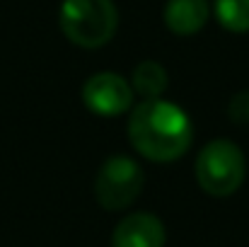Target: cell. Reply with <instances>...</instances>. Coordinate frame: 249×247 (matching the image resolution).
<instances>
[{"mask_svg":"<svg viewBox=\"0 0 249 247\" xmlns=\"http://www.w3.org/2000/svg\"><path fill=\"white\" fill-rule=\"evenodd\" d=\"M128 141L143 158L153 163H172L189 151L194 141V126L179 104L162 97L143 99L131 109Z\"/></svg>","mask_w":249,"mask_h":247,"instance_id":"cell-1","label":"cell"},{"mask_svg":"<svg viewBox=\"0 0 249 247\" xmlns=\"http://www.w3.org/2000/svg\"><path fill=\"white\" fill-rule=\"evenodd\" d=\"M61 32L80 49H99L109 44L119 27L114 0H63L58 12Z\"/></svg>","mask_w":249,"mask_h":247,"instance_id":"cell-2","label":"cell"},{"mask_svg":"<svg viewBox=\"0 0 249 247\" xmlns=\"http://www.w3.org/2000/svg\"><path fill=\"white\" fill-rule=\"evenodd\" d=\"M194 172L198 187L206 194L232 196L247 177V160L237 143L228 138H215L198 151Z\"/></svg>","mask_w":249,"mask_h":247,"instance_id":"cell-3","label":"cell"},{"mask_svg":"<svg viewBox=\"0 0 249 247\" xmlns=\"http://www.w3.org/2000/svg\"><path fill=\"white\" fill-rule=\"evenodd\" d=\"M145 172L128 155L107 158L94 177V196L104 211L128 209L143 191Z\"/></svg>","mask_w":249,"mask_h":247,"instance_id":"cell-4","label":"cell"},{"mask_svg":"<svg viewBox=\"0 0 249 247\" xmlns=\"http://www.w3.org/2000/svg\"><path fill=\"white\" fill-rule=\"evenodd\" d=\"M83 102L97 116H121L133 104V87L124 76L102 71L85 80Z\"/></svg>","mask_w":249,"mask_h":247,"instance_id":"cell-5","label":"cell"},{"mask_svg":"<svg viewBox=\"0 0 249 247\" xmlns=\"http://www.w3.org/2000/svg\"><path fill=\"white\" fill-rule=\"evenodd\" d=\"M165 240L162 221L148 211L128 213L111 233V247H165Z\"/></svg>","mask_w":249,"mask_h":247,"instance_id":"cell-6","label":"cell"},{"mask_svg":"<svg viewBox=\"0 0 249 247\" xmlns=\"http://www.w3.org/2000/svg\"><path fill=\"white\" fill-rule=\"evenodd\" d=\"M162 17L169 32L177 37H191L206 27L211 5L208 0H167Z\"/></svg>","mask_w":249,"mask_h":247,"instance_id":"cell-7","label":"cell"},{"mask_svg":"<svg viewBox=\"0 0 249 247\" xmlns=\"http://www.w3.org/2000/svg\"><path fill=\"white\" fill-rule=\"evenodd\" d=\"M169 85V76H167L165 66L158 61H143L136 66L133 76H131V87L133 95H141L143 99H160L162 92Z\"/></svg>","mask_w":249,"mask_h":247,"instance_id":"cell-8","label":"cell"},{"mask_svg":"<svg viewBox=\"0 0 249 247\" xmlns=\"http://www.w3.org/2000/svg\"><path fill=\"white\" fill-rule=\"evenodd\" d=\"M213 10L223 29L232 34L249 32V0H215Z\"/></svg>","mask_w":249,"mask_h":247,"instance_id":"cell-9","label":"cell"},{"mask_svg":"<svg viewBox=\"0 0 249 247\" xmlns=\"http://www.w3.org/2000/svg\"><path fill=\"white\" fill-rule=\"evenodd\" d=\"M228 116L235 124H249V90H240L228 102Z\"/></svg>","mask_w":249,"mask_h":247,"instance_id":"cell-10","label":"cell"}]
</instances>
